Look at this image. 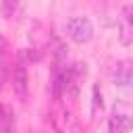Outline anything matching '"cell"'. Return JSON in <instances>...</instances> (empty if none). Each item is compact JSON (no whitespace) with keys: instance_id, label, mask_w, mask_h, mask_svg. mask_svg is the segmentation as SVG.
Wrapping results in <instances>:
<instances>
[{"instance_id":"6da1fadb","label":"cell","mask_w":133,"mask_h":133,"mask_svg":"<svg viewBox=\"0 0 133 133\" xmlns=\"http://www.w3.org/2000/svg\"><path fill=\"white\" fill-rule=\"evenodd\" d=\"M133 127V106L129 102H114L110 118H108V133H127Z\"/></svg>"},{"instance_id":"7a4b0ae2","label":"cell","mask_w":133,"mask_h":133,"mask_svg":"<svg viewBox=\"0 0 133 133\" xmlns=\"http://www.w3.org/2000/svg\"><path fill=\"white\" fill-rule=\"evenodd\" d=\"M66 33L75 44H87L94 37V25L85 17H73L66 21Z\"/></svg>"},{"instance_id":"3957f363","label":"cell","mask_w":133,"mask_h":133,"mask_svg":"<svg viewBox=\"0 0 133 133\" xmlns=\"http://www.w3.org/2000/svg\"><path fill=\"white\" fill-rule=\"evenodd\" d=\"M110 81L116 87H129L133 85V62L121 60L110 66Z\"/></svg>"},{"instance_id":"277c9868","label":"cell","mask_w":133,"mask_h":133,"mask_svg":"<svg viewBox=\"0 0 133 133\" xmlns=\"http://www.w3.org/2000/svg\"><path fill=\"white\" fill-rule=\"evenodd\" d=\"M12 89L19 102H27L29 96V83H27V69L25 64H17L12 71Z\"/></svg>"},{"instance_id":"5b68a950","label":"cell","mask_w":133,"mask_h":133,"mask_svg":"<svg viewBox=\"0 0 133 133\" xmlns=\"http://www.w3.org/2000/svg\"><path fill=\"white\" fill-rule=\"evenodd\" d=\"M118 39L123 46L133 44V10L131 8H123L118 17Z\"/></svg>"},{"instance_id":"8992f818","label":"cell","mask_w":133,"mask_h":133,"mask_svg":"<svg viewBox=\"0 0 133 133\" xmlns=\"http://www.w3.org/2000/svg\"><path fill=\"white\" fill-rule=\"evenodd\" d=\"M17 6H19V0H0L2 17H4V19H10V17L17 12Z\"/></svg>"}]
</instances>
